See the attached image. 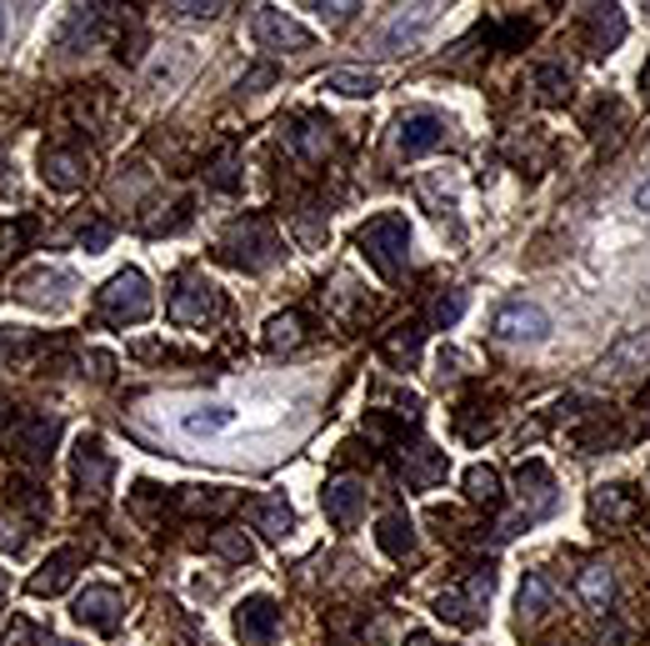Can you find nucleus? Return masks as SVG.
<instances>
[{
	"mask_svg": "<svg viewBox=\"0 0 650 646\" xmlns=\"http://www.w3.org/2000/svg\"><path fill=\"white\" fill-rule=\"evenodd\" d=\"M640 516V501L630 487H595L591 491V526H626Z\"/></svg>",
	"mask_w": 650,
	"mask_h": 646,
	"instance_id": "16",
	"label": "nucleus"
},
{
	"mask_svg": "<svg viewBox=\"0 0 650 646\" xmlns=\"http://www.w3.org/2000/svg\"><path fill=\"white\" fill-rule=\"evenodd\" d=\"M96 311H101L105 326H141V321L156 311L150 281L135 271V266H125V271H115L111 281L101 286V296H96Z\"/></svg>",
	"mask_w": 650,
	"mask_h": 646,
	"instance_id": "3",
	"label": "nucleus"
},
{
	"mask_svg": "<svg viewBox=\"0 0 650 646\" xmlns=\"http://www.w3.org/2000/svg\"><path fill=\"white\" fill-rule=\"evenodd\" d=\"M646 366H650V331H630V336H620L616 346L601 356V376H606V381H626V376L646 371Z\"/></svg>",
	"mask_w": 650,
	"mask_h": 646,
	"instance_id": "15",
	"label": "nucleus"
},
{
	"mask_svg": "<svg viewBox=\"0 0 650 646\" xmlns=\"http://www.w3.org/2000/svg\"><path fill=\"white\" fill-rule=\"evenodd\" d=\"M301 341H305V316H301V311H285V316H270L266 321V352L285 356V352H295Z\"/></svg>",
	"mask_w": 650,
	"mask_h": 646,
	"instance_id": "27",
	"label": "nucleus"
},
{
	"mask_svg": "<svg viewBox=\"0 0 650 646\" xmlns=\"http://www.w3.org/2000/svg\"><path fill=\"white\" fill-rule=\"evenodd\" d=\"M495 336L501 341H546L550 336V316L536 307V301H505L495 311Z\"/></svg>",
	"mask_w": 650,
	"mask_h": 646,
	"instance_id": "10",
	"label": "nucleus"
},
{
	"mask_svg": "<svg viewBox=\"0 0 650 646\" xmlns=\"http://www.w3.org/2000/svg\"><path fill=\"white\" fill-rule=\"evenodd\" d=\"M45 646H70V642H45Z\"/></svg>",
	"mask_w": 650,
	"mask_h": 646,
	"instance_id": "47",
	"label": "nucleus"
},
{
	"mask_svg": "<svg viewBox=\"0 0 650 646\" xmlns=\"http://www.w3.org/2000/svg\"><path fill=\"white\" fill-rule=\"evenodd\" d=\"M550 601H556V591H550V581H546V577H526V587H520V597H516L520 626H526V622H540V616L550 612Z\"/></svg>",
	"mask_w": 650,
	"mask_h": 646,
	"instance_id": "30",
	"label": "nucleus"
},
{
	"mask_svg": "<svg viewBox=\"0 0 650 646\" xmlns=\"http://www.w3.org/2000/svg\"><path fill=\"white\" fill-rule=\"evenodd\" d=\"M56 436H60V421L56 416H15L11 426H5L11 452L25 456V461H45L51 446H56Z\"/></svg>",
	"mask_w": 650,
	"mask_h": 646,
	"instance_id": "9",
	"label": "nucleus"
},
{
	"mask_svg": "<svg viewBox=\"0 0 650 646\" xmlns=\"http://www.w3.org/2000/svg\"><path fill=\"white\" fill-rule=\"evenodd\" d=\"M276 632H281V606L270 597H246L236 606V636L246 646H270Z\"/></svg>",
	"mask_w": 650,
	"mask_h": 646,
	"instance_id": "11",
	"label": "nucleus"
},
{
	"mask_svg": "<svg viewBox=\"0 0 650 646\" xmlns=\"http://www.w3.org/2000/svg\"><path fill=\"white\" fill-rule=\"evenodd\" d=\"M536 96H540L546 105H561L565 96H571V76H565L561 66H540V70H536Z\"/></svg>",
	"mask_w": 650,
	"mask_h": 646,
	"instance_id": "34",
	"label": "nucleus"
},
{
	"mask_svg": "<svg viewBox=\"0 0 650 646\" xmlns=\"http://www.w3.org/2000/svg\"><path fill=\"white\" fill-rule=\"evenodd\" d=\"M250 41H256L260 51H270V56H291V51L311 46V31H305L301 21H291L285 11H276V5H260V11L250 15Z\"/></svg>",
	"mask_w": 650,
	"mask_h": 646,
	"instance_id": "6",
	"label": "nucleus"
},
{
	"mask_svg": "<svg viewBox=\"0 0 650 646\" xmlns=\"http://www.w3.org/2000/svg\"><path fill=\"white\" fill-rule=\"evenodd\" d=\"M211 552L225 556V561H240V567H246V561H256V546H250L240 532H215L211 536Z\"/></svg>",
	"mask_w": 650,
	"mask_h": 646,
	"instance_id": "35",
	"label": "nucleus"
},
{
	"mask_svg": "<svg viewBox=\"0 0 650 646\" xmlns=\"http://www.w3.org/2000/svg\"><path fill=\"white\" fill-rule=\"evenodd\" d=\"M21 241H25V221H11L0 231V256H21Z\"/></svg>",
	"mask_w": 650,
	"mask_h": 646,
	"instance_id": "41",
	"label": "nucleus"
},
{
	"mask_svg": "<svg viewBox=\"0 0 650 646\" xmlns=\"http://www.w3.org/2000/svg\"><path fill=\"white\" fill-rule=\"evenodd\" d=\"M620 35H626V15H620L616 5H591V46H595V56L616 51Z\"/></svg>",
	"mask_w": 650,
	"mask_h": 646,
	"instance_id": "26",
	"label": "nucleus"
},
{
	"mask_svg": "<svg viewBox=\"0 0 650 646\" xmlns=\"http://www.w3.org/2000/svg\"><path fill=\"white\" fill-rule=\"evenodd\" d=\"M76 571H80V552L76 546H60V552L31 577V597H60V591L76 581Z\"/></svg>",
	"mask_w": 650,
	"mask_h": 646,
	"instance_id": "20",
	"label": "nucleus"
},
{
	"mask_svg": "<svg viewBox=\"0 0 650 646\" xmlns=\"http://www.w3.org/2000/svg\"><path fill=\"white\" fill-rule=\"evenodd\" d=\"M221 311H225V301L205 276H195V271L176 276V286H170V316H176L180 326H205V321H215Z\"/></svg>",
	"mask_w": 650,
	"mask_h": 646,
	"instance_id": "4",
	"label": "nucleus"
},
{
	"mask_svg": "<svg viewBox=\"0 0 650 646\" xmlns=\"http://www.w3.org/2000/svg\"><path fill=\"white\" fill-rule=\"evenodd\" d=\"M225 5L221 0H180V5H170V15H180V21H215Z\"/></svg>",
	"mask_w": 650,
	"mask_h": 646,
	"instance_id": "38",
	"label": "nucleus"
},
{
	"mask_svg": "<svg viewBox=\"0 0 650 646\" xmlns=\"http://www.w3.org/2000/svg\"><path fill=\"white\" fill-rule=\"evenodd\" d=\"M70 471H76V487H80V501H101L111 491V456H105L101 436H80L76 442V456H70Z\"/></svg>",
	"mask_w": 650,
	"mask_h": 646,
	"instance_id": "7",
	"label": "nucleus"
},
{
	"mask_svg": "<svg viewBox=\"0 0 650 646\" xmlns=\"http://www.w3.org/2000/svg\"><path fill=\"white\" fill-rule=\"evenodd\" d=\"M356 246L366 250V261L376 266V276L395 281L405 271V256H411V226H405V215L385 211V215H370L366 226L356 231Z\"/></svg>",
	"mask_w": 650,
	"mask_h": 646,
	"instance_id": "2",
	"label": "nucleus"
},
{
	"mask_svg": "<svg viewBox=\"0 0 650 646\" xmlns=\"http://www.w3.org/2000/svg\"><path fill=\"white\" fill-rule=\"evenodd\" d=\"M180 506L195 511V516H225V511L236 506V491L231 487H186Z\"/></svg>",
	"mask_w": 650,
	"mask_h": 646,
	"instance_id": "28",
	"label": "nucleus"
},
{
	"mask_svg": "<svg viewBox=\"0 0 650 646\" xmlns=\"http://www.w3.org/2000/svg\"><path fill=\"white\" fill-rule=\"evenodd\" d=\"M446 452H436V446H411V452H401V477L405 487L426 491L436 487V481H446Z\"/></svg>",
	"mask_w": 650,
	"mask_h": 646,
	"instance_id": "19",
	"label": "nucleus"
},
{
	"mask_svg": "<svg viewBox=\"0 0 650 646\" xmlns=\"http://www.w3.org/2000/svg\"><path fill=\"white\" fill-rule=\"evenodd\" d=\"M291 146L301 151L305 160L325 156V146H330V125H321V121H301V125H295V136H291Z\"/></svg>",
	"mask_w": 650,
	"mask_h": 646,
	"instance_id": "33",
	"label": "nucleus"
},
{
	"mask_svg": "<svg viewBox=\"0 0 650 646\" xmlns=\"http://www.w3.org/2000/svg\"><path fill=\"white\" fill-rule=\"evenodd\" d=\"M491 587H495L491 571H475L466 591H440V597H436V616H440V622H450V626H460V632H475V626L485 622Z\"/></svg>",
	"mask_w": 650,
	"mask_h": 646,
	"instance_id": "5",
	"label": "nucleus"
},
{
	"mask_svg": "<svg viewBox=\"0 0 650 646\" xmlns=\"http://www.w3.org/2000/svg\"><path fill=\"white\" fill-rule=\"evenodd\" d=\"M366 481L360 477H336L330 487L321 491V506H325V522L340 526V532H350V526L366 516Z\"/></svg>",
	"mask_w": 650,
	"mask_h": 646,
	"instance_id": "8",
	"label": "nucleus"
},
{
	"mask_svg": "<svg viewBox=\"0 0 650 646\" xmlns=\"http://www.w3.org/2000/svg\"><path fill=\"white\" fill-rule=\"evenodd\" d=\"M315 15H321V21H330V25H340V21H350V15L360 11L356 0H336V5H311Z\"/></svg>",
	"mask_w": 650,
	"mask_h": 646,
	"instance_id": "39",
	"label": "nucleus"
},
{
	"mask_svg": "<svg viewBox=\"0 0 650 646\" xmlns=\"http://www.w3.org/2000/svg\"><path fill=\"white\" fill-rule=\"evenodd\" d=\"M105 11H111V5H76V11L66 15V25H60V46L66 51L90 46V41L101 35V25H105Z\"/></svg>",
	"mask_w": 650,
	"mask_h": 646,
	"instance_id": "23",
	"label": "nucleus"
},
{
	"mask_svg": "<svg viewBox=\"0 0 650 646\" xmlns=\"http://www.w3.org/2000/svg\"><path fill=\"white\" fill-rule=\"evenodd\" d=\"M281 231L270 226L266 215H240V221H231L221 236V256L231 266H240V271H270V266L281 261Z\"/></svg>",
	"mask_w": 650,
	"mask_h": 646,
	"instance_id": "1",
	"label": "nucleus"
},
{
	"mask_svg": "<svg viewBox=\"0 0 650 646\" xmlns=\"http://www.w3.org/2000/svg\"><path fill=\"white\" fill-rule=\"evenodd\" d=\"M321 86L336 96H350V101H370V96L381 91V76H376V70H360V66H340V70H325Z\"/></svg>",
	"mask_w": 650,
	"mask_h": 646,
	"instance_id": "24",
	"label": "nucleus"
},
{
	"mask_svg": "<svg viewBox=\"0 0 650 646\" xmlns=\"http://www.w3.org/2000/svg\"><path fill=\"white\" fill-rule=\"evenodd\" d=\"M575 591H581L585 606H595V612H606L610 601H616V577H610L606 567H585L581 577H575Z\"/></svg>",
	"mask_w": 650,
	"mask_h": 646,
	"instance_id": "29",
	"label": "nucleus"
},
{
	"mask_svg": "<svg viewBox=\"0 0 650 646\" xmlns=\"http://www.w3.org/2000/svg\"><path fill=\"white\" fill-rule=\"evenodd\" d=\"M250 522H256V532H260V536L281 542V536H291L295 511H291V501H285L281 491H266V497L250 501Z\"/></svg>",
	"mask_w": 650,
	"mask_h": 646,
	"instance_id": "21",
	"label": "nucleus"
},
{
	"mask_svg": "<svg viewBox=\"0 0 650 646\" xmlns=\"http://www.w3.org/2000/svg\"><path fill=\"white\" fill-rule=\"evenodd\" d=\"M436 15H440V5H401V11H391V21H385V31H381L391 56H401L405 46H415V41L436 25Z\"/></svg>",
	"mask_w": 650,
	"mask_h": 646,
	"instance_id": "14",
	"label": "nucleus"
},
{
	"mask_svg": "<svg viewBox=\"0 0 650 646\" xmlns=\"http://www.w3.org/2000/svg\"><path fill=\"white\" fill-rule=\"evenodd\" d=\"M0 546H5V552H21V546H25L21 522H5V516H0Z\"/></svg>",
	"mask_w": 650,
	"mask_h": 646,
	"instance_id": "42",
	"label": "nucleus"
},
{
	"mask_svg": "<svg viewBox=\"0 0 650 646\" xmlns=\"http://www.w3.org/2000/svg\"><path fill=\"white\" fill-rule=\"evenodd\" d=\"M381 356L395 366H411L415 356H421V326H395L391 336L381 341Z\"/></svg>",
	"mask_w": 650,
	"mask_h": 646,
	"instance_id": "32",
	"label": "nucleus"
},
{
	"mask_svg": "<svg viewBox=\"0 0 650 646\" xmlns=\"http://www.w3.org/2000/svg\"><path fill=\"white\" fill-rule=\"evenodd\" d=\"M80 246H86V250H105V246H111V226H105V221H90V226L80 231Z\"/></svg>",
	"mask_w": 650,
	"mask_h": 646,
	"instance_id": "40",
	"label": "nucleus"
},
{
	"mask_svg": "<svg viewBox=\"0 0 650 646\" xmlns=\"http://www.w3.org/2000/svg\"><path fill=\"white\" fill-rule=\"evenodd\" d=\"M466 497L475 501V506H501V471L495 466H471L466 471Z\"/></svg>",
	"mask_w": 650,
	"mask_h": 646,
	"instance_id": "31",
	"label": "nucleus"
},
{
	"mask_svg": "<svg viewBox=\"0 0 650 646\" xmlns=\"http://www.w3.org/2000/svg\"><path fill=\"white\" fill-rule=\"evenodd\" d=\"M411 646H436V642H430V636L421 632V636H411Z\"/></svg>",
	"mask_w": 650,
	"mask_h": 646,
	"instance_id": "46",
	"label": "nucleus"
},
{
	"mask_svg": "<svg viewBox=\"0 0 650 646\" xmlns=\"http://www.w3.org/2000/svg\"><path fill=\"white\" fill-rule=\"evenodd\" d=\"M70 271H56V266H51V271H35V276H25V281H15V296H21V301H31V307H66L70 301Z\"/></svg>",
	"mask_w": 650,
	"mask_h": 646,
	"instance_id": "17",
	"label": "nucleus"
},
{
	"mask_svg": "<svg viewBox=\"0 0 650 646\" xmlns=\"http://www.w3.org/2000/svg\"><path fill=\"white\" fill-rule=\"evenodd\" d=\"M5 31H11V15H5V5H0V41H5Z\"/></svg>",
	"mask_w": 650,
	"mask_h": 646,
	"instance_id": "45",
	"label": "nucleus"
},
{
	"mask_svg": "<svg viewBox=\"0 0 650 646\" xmlns=\"http://www.w3.org/2000/svg\"><path fill=\"white\" fill-rule=\"evenodd\" d=\"M440 141H446V121L430 111H411L401 115V131H395V151H401L405 160L415 156H426V151H436Z\"/></svg>",
	"mask_w": 650,
	"mask_h": 646,
	"instance_id": "13",
	"label": "nucleus"
},
{
	"mask_svg": "<svg viewBox=\"0 0 650 646\" xmlns=\"http://www.w3.org/2000/svg\"><path fill=\"white\" fill-rule=\"evenodd\" d=\"M636 205H640V211L650 215V181H646V186H640V191H636Z\"/></svg>",
	"mask_w": 650,
	"mask_h": 646,
	"instance_id": "43",
	"label": "nucleus"
},
{
	"mask_svg": "<svg viewBox=\"0 0 650 646\" xmlns=\"http://www.w3.org/2000/svg\"><path fill=\"white\" fill-rule=\"evenodd\" d=\"M125 612V597L115 587H86L76 597V622L90 626V632H115Z\"/></svg>",
	"mask_w": 650,
	"mask_h": 646,
	"instance_id": "12",
	"label": "nucleus"
},
{
	"mask_svg": "<svg viewBox=\"0 0 650 646\" xmlns=\"http://www.w3.org/2000/svg\"><path fill=\"white\" fill-rule=\"evenodd\" d=\"M460 316H466V291H450V296H440L436 307H430V321H436L440 331H446V326H456Z\"/></svg>",
	"mask_w": 650,
	"mask_h": 646,
	"instance_id": "36",
	"label": "nucleus"
},
{
	"mask_svg": "<svg viewBox=\"0 0 650 646\" xmlns=\"http://www.w3.org/2000/svg\"><path fill=\"white\" fill-rule=\"evenodd\" d=\"M236 426V411L231 406H195L180 416V431L186 436H195V442H205V436H221V431Z\"/></svg>",
	"mask_w": 650,
	"mask_h": 646,
	"instance_id": "25",
	"label": "nucleus"
},
{
	"mask_svg": "<svg viewBox=\"0 0 650 646\" xmlns=\"http://www.w3.org/2000/svg\"><path fill=\"white\" fill-rule=\"evenodd\" d=\"M205 176H211V186H221V191H236V186H240V176H236V151H221V156L211 160V170H205Z\"/></svg>",
	"mask_w": 650,
	"mask_h": 646,
	"instance_id": "37",
	"label": "nucleus"
},
{
	"mask_svg": "<svg viewBox=\"0 0 650 646\" xmlns=\"http://www.w3.org/2000/svg\"><path fill=\"white\" fill-rule=\"evenodd\" d=\"M376 546H381L391 561H405V556L415 552V522L405 516V511H391V516H381V526H376Z\"/></svg>",
	"mask_w": 650,
	"mask_h": 646,
	"instance_id": "22",
	"label": "nucleus"
},
{
	"mask_svg": "<svg viewBox=\"0 0 650 646\" xmlns=\"http://www.w3.org/2000/svg\"><path fill=\"white\" fill-rule=\"evenodd\" d=\"M41 176L56 191H76V186H86V156H80L76 146H51V151H41Z\"/></svg>",
	"mask_w": 650,
	"mask_h": 646,
	"instance_id": "18",
	"label": "nucleus"
},
{
	"mask_svg": "<svg viewBox=\"0 0 650 646\" xmlns=\"http://www.w3.org/2000/svg\"><path fill=\"white\" fill-rule=\"evenodd\" d=\"M640 91H646V101H650V56H646V66H640Z\"/></svg>",
	"mask_w": 650,
	"mask_h": 646,
	"instance_id": "44",
	"label": "nucleus"
}]
</instances>
